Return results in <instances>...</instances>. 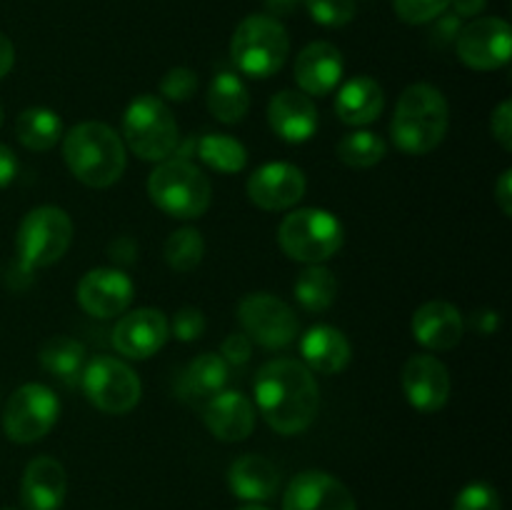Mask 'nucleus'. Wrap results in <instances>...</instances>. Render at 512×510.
<instances>
[{
	"label": "nucleus",
	"mask_w": 512,
	"mask_h": 510,
	"mask_svg": "<svg viewBox=\"0 0 512 510\" xmlns=\"http://www.w3.org/2000/svg\"><path fill=\"white\" fill-rule=\"evenodd\" d=\"M255 405L265 423L280 435H298L313 425L320 390L313 370L295 358H275L255 375Z\"/></svg>",
	"instance_id": "nucleus-1"
},
{
	"label": "nucleus",
	"mask_w": 512,
	"mask_h": 510,
	"mask_svg": "<svg viewBox=\"0 0 512 510\" xmlns=\"http://www.w3.org/2000/svg\"><path fill=\"white\" fill-rule=\"evenodd\" d=\"M63 158L70 173L88 188H110L125 173V143L110 125L78 123L63 138Z\"/></svg>",
	"instance_id": "nucleus-2"
},
{
	"label": "nucleus",
	"mask_w": 512,
	"mask_h": 510,
	"mask_svg": "<svg viewBox=\"0 0 512 510\" xmlns=\"http://www.w3.org/2000/svg\"><path fill=\"white\" fill-rule=\"evenodd\" d=\"M450 125L448 100L438 88L428 83H415L403 90L395 105L393 143L408 155H425L443 143Z\"/></svg>",
	"instance_id": "nucleus-3"
},
{
	"label": "nucleus",
	"mask_w": 512,
	"mask_h": 510,
	"mask_svg": "<svg viewBox=\"0 0 512 510\" xmlns=\"http://www.w3.org/2000/svg\"><path fill=\"white\" fill-rule=\"evenodd\" d=\"M148 195L155 208L168 213L170 218L195 220L208 213L213 188L198 165L190 160L173 158L163 160L148 178Z\"/></svg>",
	"instance_id": "nucleus-4"
},
{
	"label": "nucleus",
	"mask_w": 512,
	"mask_h": 510,
	"mask_svg": "<svg viewBox=\"0 0 512 510\" xmlns=\"http://www.w3.org/2000/svg\"><path fill=\"white\" fill-rule=\"evenodd\" d=\"M290 55L288 30L273 15H250L235 28L230 40V58L240 73L250 78H270Z\"/></svg>",
	"instance_id": "nucleus-5"
},
{
	"label": "nucleus",
	"mask_w": 512,
	"mask_h": 510,
	"mask_svg": "<svg viewBox=\"0 0 512 510\" xmlns=\"http://www.w3.org/2000/svg\"><path fill=\"white\" fill-rule=\"evenodd\" d=\"M73 243V220L63 208L40 205L23 218L15 238V268L33 275L38 268L58 263Z\"/></svg>",
	"instance_id": "nucleus-6"
},
{
	"label": "nucleus",
	"mask_w": 512,
	"mask_h": 510,
	"mask_svg": "<svg viewBox=\"0 0 512 510\" xmlns=\"http://www.w3.org/2000/svg\"><path fill=\"white\" fill-rule=\"evenodd\" d=\"M343 223L320 208H300L285 215L278 228V243L288 258L298 263L320 265L343 248Z\"/></svg>",
	"instance_id": "nucleus-7"
},
{
	"label": "nucleus",
	"mask_w": 512,
	"mask_h": 510,
	"mask_svg": "<svg viewBox=\"0 0 512 510\" xmlns=\"http://www.w3.org/2000/svg\"><path fill=\"white\" fill-rule=\"evenodd\" d=\"M125 145L140 160L163 163L178 148V123L168 105L155 95H138L123 115Z\"/></svg>",
	"instance_id": "nucleus-8"
},
{
	"label": "nucleus",
	"mask_w": 512,
	"mask_h": 510,
	"mask_svg": "<svg viewBox=\"0 0 512 510\" xmlns=\"http://www.w3.org/2000/svg\"><path fill=\"white\" fill-rule=\"evenodd\" d=\"M80 385L85 390V398L108 415L130 413L143 395L138 373L128 363L110 355H98L85 363Z\"/></svg>",
	"instance_id": "nucleus-9"
},
{
	"label": "nucleus",
	"mask_w": 512,
	"mask_h": 510,
	"mask_svg": "<svg viewBox=\"0 0 512 510\" xmlns=\"http://www.w3.org/2000/svg\"><path fill=\"white\" fill-rule=\"evenodd\" d=\"M58 413L60 403L48 385L25 383L5 403L3 430L13 443H35L53 430Z\"/></svg>",
	"instance_id": "nucleus-10"
},
{
	"label": "nucleus",
	"mask_w": 512,
	"mask_h": 510,
	"mask_svg": "<svg viewBox=\"0 0 512 510\" xmlns=\"http://www.w3.org/2000/svg\"><path fill=\"white\" fill-rule=\"evenodd\" d=\"M238 320L250 343H258L268 350L288 348L300 330L293 308L270 293L245 295L238 305Z\"/></svg>",
	"instance_id": "nucleus-11"
},
{
	"label": "nucleus",
	"mask_w": 512,
	"mask_h": 510,
	"mask_svg": "<svg viewBox=\"0 0 512 510\" xmlns=\"http://www.w3.org/2000/svg\"><path fill=\"white\" fill-rule=\"evenodd\" d=\"M458 58L473 70H495L510 63L512 33L503 18H475L455 40Z\"/></svg>",
	"instance_id": "nucleus-12"
},
{
	"label": "nucleus",
	"mask_w": 512,
	"mask_h": 510,
	"mask_svg": "<svg viewBox=\"0 0 512 510\" xmlns=\"http://www.w3.org/2000/svg\"><path fill=\"white\" fill-rule=\"evenodd\" d=\"M135 285L120 268H95L78 283V303L93 318H115L130 308Z\"/></svg>",
	"instance_id": "nucleus-13"
},
{
	"label": "nucleus",
	"mask_w": 512,
	"mask_h": 510,
	"mask_svg": "<svg viewBox=\"0 0 512 510\" xmlns=\"http://www.w3.org/2000/svg\"><path fill=\"white\" fill-rule=\"evenodd\" d=\"M170 338V320L158 308H138L115 323L113 345L120 355L133 360L153 358Z\"/></svg>",
	"instance_id": "nucleus-14"
},
{
	"label": "nucleus",
	"mask_w": 512,
	"mask_h": 510,
	"mask_svg": "<svg viewBox=\"0 0 512 510\" xmlns=\"http://www.w3.org/2000/svg\"><path fill=\"white\" fill-rule=\"evenodd\" d=\"M450 373L435 355H413L403 368L405 400L420 413H435L450 398Z\"/></svg>",
	"instance_id": "nucleus-15"
},
{
	"label": "nucleus",
	"mask_w": 512,
	"mask_h": 510,
	"mask_svg": "<svg viewBox=\"0 0 512 510\" xmlns=\"http://www.w3.org/2000/svg\"><path fill=\"white\" fill-rule=\"evenodd\" d=\"M305 175L290 163H268L248 178V198L263 210H288L303 200Z\"/></svg>",
	"instance_id": "nucleus-16"
},
{
	"label": "nucleus",
	"mask_w": 512,
	"mask_h": 510,
	"mask_svg": "<svg viewBox=\"0 0 512 510\" xmlns=\"http://www.w3.org/2000/svg\"><path fill=\"white\" fill-rule=\"evenodd\" d=\"M283 510H358V505L338 478L323 470H305L285 490Z\"/></svg>",
	"instance_id": "nucleus-17"
},
{
	"label": "nucleus",
	"mask_w": 512,
	"mask_h": 510,
	"mask_svg": "<svg viewBox=\"0 0 512 510\" xmlns=\"http://www.w3.org/2000/svg\"><path fill=\"white\" fill-rule=\"evenodd\" d=\"M203 420L218 440L240 443L253 433L255 408L240 390H220L205 403Z\"/></svg>",
	"instance_id": "nucleus-18"
},
{
	"label": "nucleus",
	"mask_w": 512,
	"mask_h": 510,
	"mask_svg": "<svg viewBox=\"0 0 512 510\" xmlns=\"http://www.w3.org/2000/svg\"><path fill=\"white\" fill-rule=\"evenodd\" d=\"M268 123L285 143H305L318 130V108L303 90H280L268 105Z\"/></svg>",
	"instance_id": "nucleus-19"
},
{
	"label": "nucleus",
	"mask_w": 512,
	"mask_h": 510,
	"mask_svg": "<svg viewBox=\"0 0 512 510\" xmlns=\"http://www.w3.org/2000/svg\"><path fill=\"white\" fill-rule=\"evenodd\" d=\"M68 495L65 468L50 455H40L28 463L20 483V500L25 510H60Z\"/></svg>",
	"instance_id": "nucleus-20"
},
{
	"label": "nucleus",
	"mask_w": 512,
	"mask_h": 510,
	"mask_svg": "<svg viewBox=\"0 0 512 510\" xmlns=\"http://www.w3.org/2000/svg\"><path fill=\"white\" fill-rule=\"evenodd\" d=\"M343 55L333 43H310L295 58V80L305 95H328L343 78Z\"/></svg>",
	"instance_id": "nucleus-21"
},
{
	"label": "nucleus",
	"mask_w": 512,
	"mask_h": 510,
	"mask_svg": "<svg viewBox=\"0 0 512 510\" xmlns=\"http://www.w3.org/2000/svg\"><path fill=\"white\" fill-rule=\"evenodd\" d=\"M463 315L448 300H428L413 315V335L423 348L450 350L463 338Z\"/></svg>",
	"instance_id": "nucleus-22"
},
{
	"label": "nucleus",
	"mask_w": 512,
	"mask_h": 510,
	"mask_svg": "<svg viewBox=\"0 0 512 510\" xmlns=\"http://www.w3.org/2000/svg\"><path fill=\"white\" fill-rule=\"evenodd\" d=\"M300 353L310 370L335 375L348 368L353 348L343 330L333 328V325H313L300 340Z\"/></svg>",
	"instance_id": "nucleus-23"
},
{
	"label": "nucleus",
	"mask_w": 512,
	"mask_h": 510,
	"mask_svg": "<svg viewBox=\"0 0 512 510\" xmlns=\"http://www.w3.org/2000/svg\"><path fill=\"white\" fill-rule=\"evenodd\" d=\"M228 485L240 500L248 503H263L278 493L280 473L273 465V460L263 455H240L228 470Z\"/></svg>",
	"instance_id": "nucleus-24"
},
{
	"label": "nucleus",
	"mask_w": 512,
	"mask_h": 510,
	"mask_svg": "<svg viewBox=\"0 0 512 510\" xmlns=\"http://www.w3.org/2000/svg\"><path fill=\"white\" fill-rule=\"evenodd\" d=\"M385 108V93L378 80L368 75L348 80L335 98V115L345 125H368L380 118Z\"/></svg>",
	"instance_id": "nucleus-25"
},
{
	"label": "nucleus",
	"mask_w": 512,
	"mask_h": 510,
	"mask_svg": "<svg viewBox=\"0 0 512 510\" xmlns=\"http://www.w3.org/2000/svg\"><path fill=\"white\" fill-rule=\"evenodd\" d=\"M85 363H88V350L80 340L68 338V335H55L45 340L40 348V365L45 373L55 375L65 385H78L83 375Z\"/></svg>",
	"instance_id": "nucleus-26"
},
{
	"label": "nucleus",
	"mask_w": 512,
	"mask_h": 510,
	"mask_svg": "<svg viewBox=\"0 0 512 510\" xmlns=\"http://www.w3.org/2000/svg\"><path fill=\"white\" fill-rule=\"evenodd\" d=\"M208 108L220 123H240L250 110V93L235 73H218L208 88Z\"/></svg>",
	"instance_id": "nucleus-27"
},
{
	"label": "nucleus",
	"mask_w": 512,
	"mask_h": 510,
	"mask_svg": "<svg viewBox=\"0 0 512 510\" xmlns=\"http://www.w3.org/2000/svg\"><path fill=\"white\" fill-rule=\"evenodd\" d=\"M63 135V120L55 110L28 108L15 120V138L35 153H45L53 148Z\"/></svg>",
	"instance_id": "nucleus-28"
},
{
	"label": "nucleus",
	"mask_w": 512,
	"mask_h": 510,
	"mask_svg": "<svg viewBox=\"0 0 512 510\" xmlns=\"http://www.w3.org/2000/svg\"><path fill=\"white\" fill-rule=\"evenodd\" d=\"M338 295V280L323 265H308L295 280V300L308 313H325L335 303Z\"/></svg>",
	"instance_id": "nucleus-29"
},
{
	"label": "nucleus",
	"mask_w": 512,
	"mask_h": 510,
	"mask_svg": "<svg viewBox=\"0 0 512 510\" xmlns=\"http://www.w3.org/2000/svg\"><path fill=\"white\" fill-rule=\"evenodd\" d=\"M198 155L218 173H240L248 165V150L240 140L225 133H208L198 140Z\"/></svg>",
	"instance_id": "nucleus-30"
},
{
	"label": "nucleus",
	"mask_w": 512,
	"mask_h": 510,
	"mask_svg": "<svg viewBox=\"0 0 512 510\" xmlns=\"http://www.w3.org/2000/svg\"><path fill=\"white\" fill-rule=\"evenodd\" d=\"M388 153V143L378 133L370 130H355L338 143V158L350 168H373Z\"/></svg>",
	"instance_id": "nucleus-31"
},
{
	"label": "nucleus",
	"mask_w": 512,
	"mask_h": 510,
	"mask_svg": "<svg viewBox=\"0 0 512 510\" xmlns=\"http://www.w3.org/2000/svg\"><path fill=\"white\" fill-rule=\"evenodd\" d=\"M230 365L225 363L223 355L218 353H203L188 365V373H185V380H188L190 390L195 395H203V398H213L215 393L225 388L230 378Z\"/></svg>",
	"instance_id": "nucleus-32"
},
{
	"label": "nucleus",
	"mask_w": 512,
	"mask_h": 510,
	"mask_svg": "<svg viewBox=\"0 0 512 510\" xmlns=\"http://www.w3.org/2000/svg\"><path fill=\"white\" fill-rule=\"evenodd\" d=\"M205 240L200 230L180 228L165 240V263L178 273H190L203 263Z\"/></svg>",
	"instance_id": "nucleus-33"
},
{
	"label": "nucleus",
	"mask_w": 512,
	"mask_h": 510,
	"mask_svg": "<svg viewBox=\"0 0 512 510\" xmlns=\"http://www.w3.org/2000/svg\"><path fill=\"white\" fill-rule=\"evenodd\" d=\"M303 5L323 28H343L355 18V0H305Z\"/></svg>",
	"instance_id": "nucleus-34"
},
{
	"label": "nucleus",
	"mask_w": 512,
	"mask_h": 510,
	"mask_svg": "<svg viewBox=\"0 0 512 510\" xmlns=\"http://www.w3.org/2000/svg\"><path fill=\"white\" fill-rule=\"evenodd\" d=\"M395 13L410 25H423L443 15L450 8V0H393Z\"/></svg>",
	"instance_id": "nucleus-35"
},
{
	"label": "nucleus",
	"mask_w": 512,
	"mask_h": 510,
	"mask_svg": "<svg viewBox=\"0 0 512 510\" xmlns=\"http://www.w3.org/2000/svg\"><path fill=\"white\" fill-rule=\"evenodd\" d=\"M198 90V75L190 68H173L163 75L160 80V95L173 103H185Z\"/></svg>",
	"instance_id": "nucleus-36"
},
{
	"label": "nucleus",
	"mask_w": 512,
	"mask_h": 510,
	"mask_svg": "<svg viewBox=\"0 0 512 510\" xmlns=\"http://www.w3.org/2000/svg\"><path fill=\"white\" fill-rule=\"evenodd\" d=\"M453 510H500V495L488 483H470L455 498Z\"/></svg>",
	"instance_id": "nucleus-37"
},
{
	"label": "nucleus",
	"mask_w": 512,
	"mask_h": 510,
	"mask_svg": "<svg viewBox=\"0 0 512 510\" xmlns=\"http://www.w3.org/2000/svg\"><path fill=\"white\" fill-rule=\"evenodd\" d=\"M205 315L200 308H193V305H185L175 313L173 318V335L183 343H193V340L203 338L205 333Z\"/></svg>",
	"instance_id": "nucleus-38"
},
{
	"label": "nucleus",
	"mask_w": 512,
	"mask_h": 510,
	"mask_svg": "<svg viewBox=\"0 0 512 510\" xmlns=\"http://www.w3.org/2000/svg\"><path fill=\"white\" fill-rule=\"evenodd\" d=\"M433 23V30H430V40H433V45H438V48H448V45H453L455 40H458L460 30H463V18H458V15H438L435 20H430Z\"/></svg>",
	"instance_id": "nucleus-39"
},
{
	"label": "nucleus",
	"mask_w": 512,
	"mask_h": 510,
	"mask_svg": "<svg viewBox=\"0 0 512 510\" xmlns=\"http://www.w3.org/2000/svg\"><path fill=\"white\" fill-rule=\"evenodd\" d=\"M220 355L228 365H245L253 355V343L245 333H233L223 340L220 345Z\"/></svg>",
	"instance_id": "nucleus-40"
},
{
	"label": "nucleus",
	"mask_w": 512,
	"mask_h": 510,
	"mask_svg": "<svg viewBox=\"0 0 512 510\" xmlns=\"http://www.w3.org/2000/svg\"><path fill=\"white\" fill-rule=\"evenodd\" d=\"M490 133H493V138L503 145V150H512V103L510 100H503V103L493 110V118H490Z\"/></svg>",
	"instance_id": "nucleus-41"
},
{
	"label": "nucleus",
	"mask_w": 512,
	"mask_h": 510,
	"mask_svg": "<svg viewBox=\"0 0 512 510\" xmlns=\"http://www.w3.org/2000/svg\"><path fill=\"white\" fill-rule=\"evenodd\" d=\"M135 253H138V245H135V240L128 238V235H120V238H115L113 243L108 245L110 260L118 265L135 263Z\"/></svg>",
	"instance_id": "nucleus-42"
},
{
	"label": "nucleus",
	"mask_w": 512,
	"mask_h": 510,
	"mask_svg": "<svg viewBox=\"0 0 512 510\" xmlns=\"http://www.w3.org/2000/svg\"><path fill=\"white\" fill-rule=\"evenodd\" d=\"M495 200H498L503 215H512V170H503V175L495 183Z\"/></svg>",
	"instance_id": "nucleus-43"
},
{
	"label": "nucleus",
	"mask_w": 512,
	"mask_h": 510,
	"mask_svg": "<svg viewBox=\"0 0 512 510\" xmlns=\"http://www.w3.org/2000/svg\"><path fill=\"white\" fill-rule=\"evenodd\" d=\"M15 173H18V160H15L13 150L8 145L0 143V188L13 183Z\"/></svg>",
	"instance_id": "nucleus-44"
},
{
	"label": "nucleus",
	"mask_w": 512,
	"mask_h": 510,
	"mask_svg": "<svg viewBox=\"0 0 512 510\" xmlns=\"http://www.w3.org/2000/svg\"><path fill=\"white\" fill-rule=\"evenodd\" d=\"M470 323H473V328L478 330V333L493 335L495 330H498V325H500V315L495 313V310H480V313L475 315Z\"/></svg>",
	"instance_id": "nucleus-45"
},
{
	"label": "nucleus",
	"mask_w": 512,
	"mask_h": 510,
	"mask_svg": "<svg viewBox=\"0 0 512 510\" xmlns=\"http://www.w3.org/2000/svg\"><path fill=\"white\" fill-rule=\"evenodd\" d=\"M450 5H453L458 18H475V15L483 13L488 0H450Z\"/></svg>",
	"instance_id": "nucleus-46"
},
{
	"label": "nucleus",
	"mask_w": 512,
	"mask_h": 510,
	"mask_svg": "<svg viewBox=\"0 0 512 510\" xmlns=\"http://www.w3.org/2000/svg\"><path fill=\"white\" fill-rule=\"evenodd\" d=\"M13 65H15V48H13V43H10L8 35L0 33V80H3L5 75L10 73V70H13Z\"/></svg>",
	"instance_id": "nucleus-47"
},
{
	"label": "nucleus",
	"mask_w": 512,
	"mask_h": 510,
	"mask_svg": "<svg viewBox=\"0 0 512 510\" xmlns=\"http://www.w3.org/2000/svg\"><path fill=\"white\" fill-rule=\"evenodd\" d=\"M303 3L305 0H265V8L270 10V15H288Z\"/></svg>",
	"instance_id": "nucleus-48"
},
{
	"label": "nucleus",
	"mask_w": 512,
	"mask_h": 510,
	"mask_svg": "<svg viewBox=\"0 0 512 510\" xmlns=\"http://www.w3.org/2000/svg\"><path fill=\"white\" fill-rule=\"evenodd\" d=\"M238 510H268V508H263V505H255V503H248V505H240Z\"/></svg>",
	"instance_id": "nucleus-49"
},
{
	"label": "nucleus",
	"mask_w": 512,
	"mask_h": 510,
	"mask_svg": "<svg viewBox=\"0 0 512 510\" xmlns=\"http://www.w3.org/2000/svg\"><path fill=\"white\" fill-rule=\"evenodd\" d=\"M0 125H3V108H0Z\"/></svg>",
	"instance_id": "nucleus-50"
},
{
	"label": "nucleus",
	"mask_w": 512,
	"mask_h": 510,
	"mask_svg": "<svg viewBox=\"0 0 512 510\" xmlns=\"http://www.w3.org/2000/svg\"><path fill=\"white\" fill-rule=\"evenodd\" d=\"M0 510H15V508H0Z\"/></svg>",
	"instance_id": "nucleus-51"
}]
</instances>
